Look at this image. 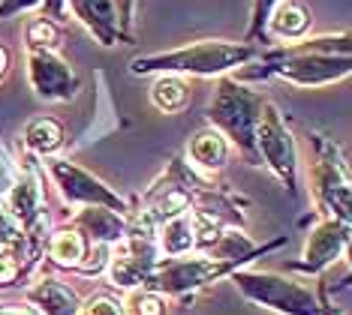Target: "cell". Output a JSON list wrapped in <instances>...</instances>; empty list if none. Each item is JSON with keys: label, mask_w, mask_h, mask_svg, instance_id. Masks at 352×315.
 Instances as JSON below:
<instances>
[{"label": "cell", "mask_w": 352, "mask_h": 315, "mask_svg": "<svg viewBox=\"0 0 352 315\" xmlns=\"http://www.w3.org/2000/svg\"><path fill=\"white\" fill-rule=\"evenodd\" d=\"M262 54L259 45L253 43H232V39H199L175 51H157V54H142L130 60L133 75H226L232 69H241L253 63Z\"/></svg>", "instance_id": "6da1fadb"}, {"label": "cell", "mask_w": 352, "mask_h": 315, "mask_svg": "<svg viewBox=\"0 0 352 315\" xmlns=\"http://www.w3.org/2000/svg\"><path fill=\"white\" fill-rule=\"evenodd\" d=\"M265 96L250 91L238 78L223 75L214 91L211 108H208V120L217 129L223 139H229L238 150L244 153L250 163H259L256 153V124H259V108Z\"/></svg>", "instance_id": "7a4b0ae2"}, {"label": "cell", "mask_w": 352, "mask_h": 315, "mask_svg": "<svg viewBox=\"0 0 352 315\" xmlns=\"http://www.w3.org/2000/svg\"><path fill=\"white\" fill-rule=\"evenodd\" d=\"M250 67H259L256 72H250L256 78L277 75V78H283V82L298 84V87H322V84L343 82L352 69V60L340 58V54L307 51V48H301L298 43H292L286 48H274V51L259 54ZM238 82H241V78H238Z\"/></svg>", "instance_id": "3957f363"}, {"label": "cell", "mask_w": 352, "mask_h": 315, "mask_svg": "<svg viewBox=\"0 0 352 315\" xmlns=\"http://www.w3.org/2000/svg\"><path fill=\"white\" fill-rule=\"evenodd\" d=\"M256 153L259 163L265 159V165L274 172L289 189H295V172H298V153H295L292 132L286 126L280 108L271 100L262 102L259 108V124H256Z\"/></svg>", "instance_id": "277c9868"}, {"label": "cell", "mask_w": 352, "mask_h": 315, "mask_svg": "<svg viewBox=\"0 0 352 315\" xmlns=\"http://www.w3.org/2000/svg\"><path fill=\"white\" fill-rule=\"evenodd\" d=\"M238 288L253 297V301L271 306L277 312L286 315H319L316 297L310 294V288H304L301 282L274 277V273H238L235 277Z\"/></svg>", "instance_id": "5b68a950"}, {"label": "cell", "mask_w": 352, "mask_h": 315, "mask_svg": "<svg viewBox=\"0 0 352 315\" xmlns=\"http://www.w3.org/2000/svg\"><path fill=\"white\" fill-rule=\"evenodd\" d=\"M28 82L45 102H69L78 93V75L58 51H28Z\"/></svg>", "instance_id": "8992f818"}, {"label": "cell", "mask_w": 352, "mask_h": 315, "mask_svg": "<svg viewBox=\"0 0 352 315\" xmlns=\"http://www.w3.org/2000/svg\"><path fill=\"white\" fill-rule=\"evenodd\" d=\"M49 172L67 201H76V205H85V207H109V210H115V213L126 210L124 198L118 196V192H111L106 183L97 180L94 174H87L85 168L63 163V159H52Z\"/></svg>", "instance_id": "52a82bcc"}, {"label": "cell", "mask_w": 352, "mask_h": 315, "mask_svg": "<svg viewBox=\"0 0 352 315\" xmlns=\"http://www.w3.org/2000/svg\"><path fill=\"white\" fill-rule=\"evenodd\" d=\"M232 264H223V261H214V258H175V261H166L163 268H157L151 273V288L160 294H181L187 288H196V285H205V282L217 279L220 273H226Z\"/></svg>", "instance_id": "ba28073f"}, {"label": "cell", "mask_w": 352, "mask_h": 315, "mask_svg": "<svg viewBox=\"0 0 352 315\" xmlns=\"http://www.w3.org/2000/svg\"><path fill=\"white\" fill-rule=\"evenodd\" d=\"M319 144V163L314 168V183L319 198L338 213L340 222H349V172L338 159V144L334 141H316Z\"/></svg>", "instance_id": "9c48e42d"}, {"label": "cell", "mask_w": 352, "mask_h": 315, "mask_svg": "<svg viewBox=\"0 0 352 315\" xmlns=\"http://www.w3.org/2000/svg\"><path fill=\"white\" fill-rule=\"evenodd\" d=\"M67 10L87 27V34L100 45H118L126 36L111 0H67Z\"/></svg>", "instance_id": "30bf717a"}, {"label": "cell", "mask_w": 352, "mask_h": 315, "mask_svg": "<svg viewBox=\"0 0 352 315\" xmlns=\"http://www.w3.org/2000/svg\"><path fill=\"white\" fill-rule=\"evenodd\" d=\"M346 240H349V225L346 222H340V220L319 222L316 229L310 231V237H307V249H304V264L301 268L310 270V273L328 268L331 261H338L340 258Z\"/></svg>", "instance_id": "8fae6325"}, {"label": "cell", "mask_w": 352, "mask_h": 315, "mask_svg": "<svg viewBox=\"0 0 352 315\" xmlns=\"http://www.w3.org/2000/svg\"><path fill=\"white\" fill-rule=\"evenodd\" d=\"M310 24H314V15H310V10L301 3V0H280L268 15L265 34L289 43V39H301L307 34Z\"/></svg>", "instance_id": "7c38bea8"}, {"label": "cell", "mask_w": 352, "mask_h": 315, "mask_svg": "<svg viewBox=\"0 0 352 315\" xmlns=\"http://www.w3.org/2000/svg\"><path fill=\"white\" fill-rule=\"evenodd\" d=\"M76 231L87 234L94 244H118V240L126 234V225L121 220V213L109 207H85L82 213L76 216Z\"/></svg>", "instance_id": "4fadbf2b"}, {"label": "cell", "mask_w": 352, "mask_h": 315, "mask_svg": "<svg viewBox=\"0 0 352 315\" xmlns=\"http://www.w3.org/2000/svg\"><path fill=\"white\" fill-rule=\"evenodd\" d=\"M28 301L36 306L39 315H78V294L63 282L43 279L28 292Z\"/></svg>", "instance_id": "5bb4252c"}, {"label": "cell", "mask_w": 352, "mask_h": 315, "mask_svg": "<svg viewBox=\"0 0 352 315\" xmlns=\"http://www.w3.org/2000/svg\"><path fill=\"white\" fill-rule=\"evenodd\" d=\"M187 153L196 168H202V172H220L229 159V141L214 126H208V129H199L193 139H190Z\"/></svg>", "instance_id": "9a60e30c"}, {"label": "cell", "mask_w": 352, "mask_h": 315, "mask_svg": "<svg viewBox=\"0 0 352 315\" xmlns=\"http://www.w3.org/2000/svg\"><path fill=\"white\" fill-rule=\"evenodd\" d=\"M6 210L15 216V222L25 229V225H34L39 220V205H43V189H39V180L34 174H21L15 180V187L10 189V198H6Z\"/></svg>", "instance_id": "2e32d148"}, {"label": "cell", "mask_w": 352, "mask_h": 315, "mask_svg": "<svg viewBox=\"0 0 352 315\" xmlns=\"http://www.w3.org/2000/svg\"><path fill=\"white\" fill-rule=\"evenodd\" d=\"M157 240H160V249L169 258H181V255H187L190 249H196V231H193L190 213H178V216H172V220L160 222Z\"/></svg>", "instance_id": "e0dca14e"}, {"label": "cell", "mask_w": 352, "mask_h": 315, "mask_svg": "<svg viewBox=\"0 0 352 315\" xmlns=\"http://www.w3.org/2000/svg\"><path fill=\"white\" fill-rule=\"evenodd\" d=\"M190 100H193V93H190V84L181 75H160L151 84V102L163 115H181L190 105Z\"/></svg>", "instance_id": "ac0fdd59"}, {"label": "cell", "mask_w": 352, "mask_h": 315, "mask_svg": "<svg viewBox=\"0 0 352 315\" xmlns=\"http://www.w3.org/2000/svg\"><path fill=\"white\" fill-rule=\"evenodd\" d=\"M25 144L39 156H52L63 144V126L54 117H34L25 126Z\"/></svg>", "instance_id": "d6986e66"}, {"label": "cell", "mask_w": 352, "mask_h": 315, "mask_svg": "<svg viewBox=\"0 0 352 315\" xmlns=\"http://www.w3.org/2000/svg\"><path fill=\"white\" fill-rule=\"evenodd\" d=\"M85 249H87V244L76 229H58L49 240V255L60 268H78L85 258Z\"/></svg>", "instance_id": "ffe728a7"}, {"label": "cell", "mask_w": 352, "mask_h": 315, "mask_svg": "<svg viewBox=\"0 0 352 315\" xmlns=\"http://www.w3.org/2000/svg\"><path fill=\"white\" fill-rule=\"evenodd\" d=\"M58 43H60V30L52 19L36 15V19L28 21V27H25V48L28 51H58Z\"/></svg>", "instance_id": "44dd1931"}, {"label": "cell", "mask_w": 352, "mask_h": 315, "mask_svg": "<svg viewBox=\"0 0 352 315\" xmlns=\"http://www.w3.org/2000/svg\"><path fill=\"white\" fill-rule=\"evenodd\" d=\"M78 315H126V303L121 297H111V294H91L87 301L78 306Z\"/></svg>", "instance_id": "7402d4cb"}, {"label": "cell", "mask_w": 352, "mask_h": 315, "mask_svg": "<svg viewBox=\"0 0 352 315\" xmlns=\"http://www.w3.org/2000/svg\"><path fill=\"white\" fill-rule=\"evenodd\" d=\"M109 258H111L109 244H91V249H85V258L76 270L85 273V277H97V273H102L109 268Z\"/></svg>", "instance_id": "603a6c76"}, {"label": "cell", "mask_w": 352, "mask_h": 315, "mask_svg": "<svg viewBox=\"0 0 352 315\" xmlns=\"http://www.w3.org/2000/svg\"><path fill=\"white\" fill-rule=\"evenodd\" d=\"M280 3V0H253L250 3V27H247V43L250 39H259L265 34V24H268V15L271 10Z\"/></svg>", "instance_id": "cb8c5ba5"}, {"label": "cell", "mask_w": 352, "mask_h": 315, "mask_svg": "<svg viewBox=\"0 0 352 315\" xmlns=\"http://www.w3.org/2000/svg\"><path fill=\"white\" fill-rule=\"evenodd\" d=\"M21 244V225L15 222V216L0 205V246H15Z\"/></svg>", "instance_id": "d4e9b609"}, {"label": "cell", "mask_w": 352, "mask_h": 315, "mask_svg": "<svg viewBox=\"0 0 352 315\" xmlns=\"http://www.w3.org/2000/svg\"><path fill=\"white\" fill-rule=\"evenodd\" d=\"M133 310H135V315H163L166 303L157 292H142L133 297Z\"/></svg>", "instance_id": "484cf974"}, {"label": "cell", "mask_w": 352, "mask_h": 315, "mask_svg": "<svg viewBox=\"0 0 352 315\" xmlns=\"http://www.w3.org/2000/svg\"><path fill=\"white\" fill-rule=\"evenodd\" d=\"M45 0H0V19H15L21 12L43 10Z\"/></svg>", "instance_id": "4316f807"}, {"label": "cell", "mask_w": 352, "mask_h": 315, "mask_svg": "<svg viewBox=\"0 0 352 315\" xmlns=\"http://www.w3.org/2000/svg\"><path fill=\"white\" fill-rule=\"evenodd\" d=\"M115 3V10H118V19H121V27H124V34L130 30V24L135 19V3L139 0H111Z\"/></svg>", "instance_id": "83f0119b"}, {"label": "cell", "mask_w": 352, "mask_h": 315, "mask_svg": "<svg viewBox=\"0 0 352 315\" xmlns=\"http://www.w3.org/2000/svg\"><path fill=\"white\" fill-rule=\"evenodd\" d=\"M15 273H19V261H15L12 255H0V285H10L15 279Z\"/></svg>", "instance_id": "f1b7e54d"}, {"label": "cell", "mask_w": 352, "mask_h": 315, "mask_svg": "<svg viewBox=\"0 0 352 315\" xmlns=\"http://www.w3.org/2000/svg\"><path fill=\"white\" fill-rule=\"evenodd\" d=\"M43 15L45 19H63L67 15V0H45L43 3Z\"/></svg>", "instance_id": "f546056e"}, {"label": "cell", "mask_w": 352, "mask_h": 315, "mask_svg": "<svg viewBox=\"0 0 352 315\" xmlns=\"http://www.w3.org/2000/svg\"><path fill=\"white\" fill-rule=\"evenodd\" d=\"M0 315H39L28 306H12V303H0Z\"/></svg>", "instance_id": "4dcf8cb0"}, {"label": "cell", "mask_w": 352, "mask_h": 315, "mask_svg": "<svg viewBox=\"0 0 352 315\" xmlns=\"http://www.w3.org/2000/svg\"><path fill=\"white\" fill-rule=\"evenodd\" d=\"M6 69H10V51H6V45L0 43V78L6 75Z\"/></svg>", "instance_id": "1f68e13d"}]
</instances>
